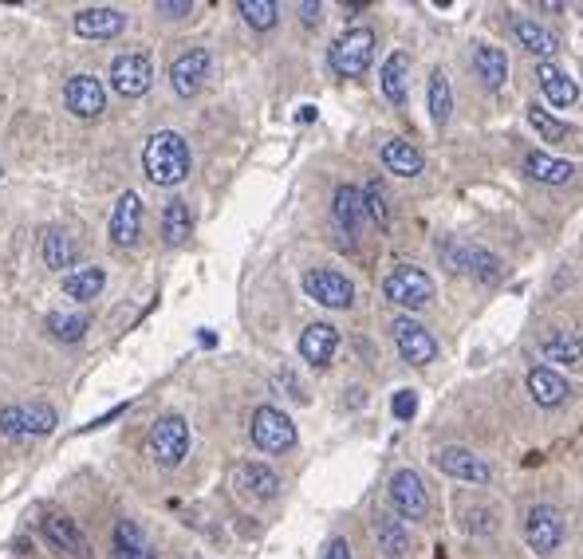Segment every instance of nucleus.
Segmentation results:
<instances>
[{
	"label": "nucleus",
	"mask_w": 583,
	"mask_h": 559,
	"mask_svg": "<svg viewBox=\"0 0 583 559\" xmlns=\"http://www.w3.org/2000/svg\"><path fill=\"white\" fill-rule=\"evenodd\" d=\"M379 158H383V166H387L394 178H418V174L426 170L422 150H418V146H410L406 138H390V142H383Z\"/></svg>",
	"instance_id": "nucleus-20"
},
{
	"label": "nucleus",
	"mask_w": 583,
	"mask_h": 559,
	"mask_svg": "<svg viewBox=\"0 0 583 559\" xmlns=\"http://www.w3.org/2000/svg\"><path fill=\"white\" fill-rule=\"evenodd\" d=\"M150 83H154V63H150V56L127 52V56H119V60L111 63V87H115L123 99L146 95Z\"/></svg>",
	"instance_id": "nucleus-12"
},
{
	"label": "nucleus",
	"mask_w": 583,
	"mask_h": 559,
	"mask_svg": "<svg viewBox=\"0 0 583 559\" xmlns=\"http://www.w3.org/2000/svg\"><path fill=\"white\" fill-rule=\"evenodd\" d=\"M253 441L264 453H288L296 445V426H292V418L284 410L260 406L257 414H253Z\"/></svg>",
	"instance_id": "nucleus-9"
},
{
	"label": "nucleus",
	"mask_w": 583,
	"mask_h": 559,
	"mask_svg": "<svg viewBox=\"0 0 583 559\" xmlns=\"http://www.w3.org/2000/svg\"><path fill=\"white\" fill-rule=\"evenodd\" d=\"M438 256H442V264L457 272V276H473L477 284H497L501 276H505V268H501V260L493 256L489 249H481V245H469V241H457V237H446L442 245H438Z\"/></svg>",
	"instance_id": "nucleus-2"
},
{
	"label": "nucleus",
	"mask_w": 583,
	"mask_h": 559,
	"mask_svg": "<svg viewBox=\"0 0 583 559\" xmlns=\"http://www.w3.org/2000/svg\"><path fill=\"white\" fill-rule=\"evenodd\" d=\"M528 394L540 402V406H564L568 402V394H572V386H568V378L564 374H556L552 367H536V371L528 374Z\"/></svg>",
	"instance_id": "nucleus-24"
},
{
	"label": "nucleus",
	"mask_w": 583,
	"mask_h": 559,
	"mask_svg": "<svg viewBox=\"0 0 583 559\" xmlns=\"http://www.w3.org/2000/svg\"><path fill=\"white\" fill-rule=\"evenodd\" d=\"M375 540H379V552L387 559L410 556V532H406L402 520H394V516H379V520H375Z\"/></svg>",
	"instance_id": "nucleus-30"
},
{
	"label": "nucleus",
	"mask_w": 583,
	"mask_h": 559,
	"mask_svg": "<svg viewBox=\"0 0 583 559\" xmlns=\"http://www.w3.org/2000/svg\"><path fill=\"white\" fill-rule=\"evenodd\" d=\"M410 75V56L406 52H394V56H387V63H383V95H387L394 107H406V79Z\"/></svg>",
	"instance_id": "nucleus-31"
},
{
	"label": "nucleus",
	"mask_w": 583,
	"mask_h": 559,
	"mask_svg": "<svg viewBox=\"0 0 583 559\" xmlns=\"http://www.w3.org/2000/svg\"><path fill=\"white\" fill-rule=\"evenodd\" d=\"M115 556L119 559H150V544L134 520H119L115 528Z\"/></svg>",
	"instance_id": "nucleus-35"
},
{
	"label": "nucleus",
	"mask_w": 583,
	"mask_h": 559,
	"mask_svg": "<svg viewBox=\"0 0 583 559\" xmlns=\"http://www.w3.org/2000/svg\"><path fill=\"white\" fill-rule=\"evenodd\" d=\"M146 449H150V457H154L162 469L182 465V461H186V453H190V426H186V418H178V414L158 418V422L150 426Z\"/></svg>",
	"instance_id": "nucleus-4"
},
{
	"label": "nucleus",
	"mask_w": 583,
	"mask_h": 559,
	"mask_svg": "<svg viewBox=\"0 0 583 559\" xmlns=\"http://www.w3.org/2000/svg\"><path fill=\"white\" fill-rule=\"evenodd\" d=\"M205 75H209V52L205 48H190V52H182L178 60L170 63V87L182 99H194L197 91L205 87Z\"/></svg>",
	"instance_id": "nucleus-15"
},
{
	"label": "nucleus",
	"mask_w": 583,
	"mask_h": 559,
	"mask_svg": "<svg viewBox=\"0 0 583 559\" xmlns=\"http://www.w3.org/2000/svg\"><path fill=\"white\" fill-rule=\"evenodd\" d=\"M304 292L320 304V308H351L355 304V284L343 276V272H335V268H308L304 272Z\"/></svg>",
	"instance_id": "nucleus-8"
},
{
	"label": "nucleus",
	"mask_w": 583,
	"mask_h": 559,
	"mask_svg": "<svg viewBox=\"0 0 583 559\" xmlns=\"http://www.w3.org/2000/svg\"><path fill=\"white\" fill-rule=\"evenodd\" d=\"M394 347H398V355L410 363V367H426V363H434L438 359V339L422 327V323H414V319H394Z\"/></svg>",
	"instance_id": "nucleus-11"
},
{
	"label": "nucleus",
	"mask_w": 583,
	"mask_h": 559,
	"mask_svg": "<svg viewBox=\"0 0 583 559\" xmlns=\"http://www.w3.org/2000/svg\"><path fill=\"white\" fill-rule=\"evenodd\" d=\"M513 36L520 40V48H528L532 56H556V48H560L556 32L540 28L536 20H520V16H513Z\"/></svg>",
	"instance_id": "nucleus-29"
},
{
	"label": "nucleus",
	"mask_w": 583,
	"mask_h": 559,
	"mask_svg": "<svg viewBox=\"0 0 583 559\" xmlns=\"http://www.w3.org/2000/svg\"><path fill=\"white\" fill-rule=\"evenodd\" d=\"M473 71H477V79H481L489 91H497V87L509 79V60H505V52H501L497 44H477V48H473Z\"/></svg>",
	"instance_id": "nucleus-26"
},
{
	"label": "nucleus",
	"mask_w": 583,
	"mask_h": 559,
	"mask_svg": "<svg viewBox=\"0 0 583 559\" xmlns=\"http://www.w3.org/2000/svg\"><path fill=\"white\" fill-rule=\"evenodd\" d=\"M56 410L48 402H24V406H4L0 410V434L12 437V441H24V437H44L56 430Z\"/></svg>",
	"instance_id": "nucleus-6"
},
{
	"label": "nucleus",
	"mask_w": 583,
	"mask_h": 559,
	"mask_svg": "<svg viewBox=\"0 0 583 559\" xmlns=\"http://www.w3.org/2000/svg\"><path fill=\"white\" fill-rule=\"evenodd\" d=\"M331 217L343 233H359L363 229V217H367V201H363V189L355 186H339L331 197Z\"/></svg>",
	"instance_id": "nucleus-23"
},
{
	"label": "nucleus",
	"mask_w": 583,
	"mask_h": 559,
	"mask_svg": "<svg viewBox=\"0 0 583 559\" xmlns=\"http://www.w3.org/2000/svg\"><path fill=\"white\" fill-rule=\"evenodd\" d=\"M528 123L540 130V138H544V142H564V138H572V126L560 123V119H552L540 103H532V107H528Z\"/></svg>",
	"instance_id": "nucleus-38"
},
{
	"label": "nucleus",
	"mask_w": 583,
	"mask_h": 559,
	"mask_svg": "<svg viewBox=\"0 0 583 559\" xmlns=\"http://www.w3.org/2000/svg\"><path fill=\"white\" fill-rule=\"evenodd\" d=\"M320 559H351V548H347V540H331Z\"/></svg>",
	"instance_id": "nucleus-43"
},
{
	"label": "nucleus",
	"mask_w": 583,
	"mask_h": 559,
	"mask_svg": "<svg viewBox=\"0 0 583 559\" xmlns=\"http://www.w3.org/2000/svg\"><path fill=\"white\" fill-rule=\"evenodd\" d=\"M536 79H540V91H544V99L552 107H572L580 99V83L568 71H560L556 63H540L536 67Z\"/></svg>",
	"instance_id": "nucleus-21"
},
{
	"label": "nucleus",
	"mask_w": 583,
	"mask_h": 559,
	"mask_svg": "<svg viewBox=\"0 0 583 559\" xmlns=\"http://www.w3.org/2000/svg\"><path fill=\"white\" fill-rule=\"evenodd\" d=\"M363 201H367V217L379 225V233H390V205H387V193L379 182H367L363 186Z\"/></svg>",
	"instance_id": "nucleus-39"
},
{
	"label": "nucleus",
	"mask_w": 583,
	"mask_h": 559,
	"mask_svg": "<svg viewBox=\"0 0 583 559\" xmlns=\"http://www.w3.org/2000/svg\"><path fill=\"white\" fill-rule=\"evenodd\" d=\"M540 351L552 359V363H564V367H583V339L576 331H552L544 335Z\"/></svg>",
	"instance_id": "nucleus-28"
},
{
	"label": "nucleus",
	"mask_w": 583,
	"mask_h": 559,
	"mask_svg": "<svg viewBox=\"0 0 583 559\" xmlns=\"http://www.w3.org/2000/svg\"><path fill=\"white\" fill-rule=\"evenodd\" d=\"M300 12H304V20H308V24H316V20H320V4H312V0H308V4H300Z\"/></svg>",
	"instance_id": "nucleus-44"
},
{
	"label": "nucleus",
	"mask_w": 583,
	"mask_h": 559,
	"mask_svg": "<svg viewBox=\"0 0 583 559\" xmlns=\"http://www.w3.org/2000/svg\"><path fill=\"white\" fill-rule=\"evenodd\" d=\"M383 292H387L390 304L414 311L426 308L434 300V280L422 268H414V264H394L387 272V280H383Z\"/></svg>",
	"instance_id": "nucleus-5"
},
{
	"label": "nucleus",
	"mask_w": 583,
	"mask_h": 559,
	"mask_svg": "<svg viewBox=\"0 0 583 559\" xmlns=\"http://www.w3.org/2000/svg\"><path fill=\"white\" fill-rule=\"evenodd\" d=\"M564 536H568V520H564L560 508H552V504H536V508H528L524 540H528V548H532L536 556H552V552L564 544Z\"/></svg>",
	"instance_id": "nucleus-7"
},
{
	"label": "nucleus",
	"mask_w": 583,
	"mask_h": 559,
	"mask_svg": "<svg viewBox=\"0 0 583 559\" xmlns=\"http://www.w3.org/2000/svg\"><path fill=\"white\" fill-rule=\"evenodd\" d=\"M87 315H64V311H52L48 315V331L60 339V343H79L87 335Z\"/></svg>",
	"instance_id": "nucleus-36"
},
{
	"label": "nucleus",
	"mask_w": 583,
	"mask_h": 559,
	"mask_svg": "<svg viewBox=\"0 0 583 559\" xmlns=\"http://www.w3.org/2000/svg\"><path fill=\"white\" fill-rule=\"evenodd\" d=\"M233 485L241 489V493H249V497L257 500H268L280 493V477L268 469V465H257V461H249V465H241L237 473H233Z\"/></svg>",
	"instance_id": "nucleus-25"
},
{
	"label": "nucleus",
	"mask_w": 583,
	"mask_h": 559,
	"mask_svg": "<svg viewBox=\"0 0 583 559\" xmlns=\"http://www.w3.org/2000/svg\"><path fill=\"white\" fill-rule=\"evenodd\" d=\"M465 528L469 532H493V512H485V508H465Z\"/></svg>",
	"instance_id": "nucleus-41"
},
{
	"label": "nucleus",
	"mask_w": 583,
	"mask_h": 559,
	"mask_svg": "<svg viewBox=\"0 0 583 559\" xmlns=\"http://www.w3.org/2000/svg\"><path fill=\"white\" fill-rule=\"evenodd\" d=\"M190 233H194L190 205L186 201H170L162 209V237H166V245H182V241H190Z\"/></svg>",
	"instance_id": "nucleus-33"
},
{
	"label": "nucleus",
	"mask_w": 583,
	"mask_h": 559,
	"mask_svg": "<svg viewBox=\"0 0 583 559\" xmlns=\"http://www.w3.org/2000/svg\"><path fill=\"white\" fill-rule=\"evenodd\" d=\"M426 107H430V119H434V126H446V123H450V115H454V95H450V79H446V71H442V67H438V71L430 75Z\"/></svg>",
	"instance_id": "nucleus-34"
},
{
	"label": "nucleus",
	"mask_w": 583,
	"mask_h": 559,
	"mask_svg": "<svg viewBox=\"0 0 583 559\" xmlns=\"http://www.w3.org/2000/svg\"><path fill=\"white\" fill-rule=\"evenodd\" d=\"M138 233H142V197L127 189V193L119 197L115 213H111V241H115L119 249H130V245L138 241Z\"/></svg>",
	"instance_id": "nucleus-17"
},
{
	"label": "nucleus",
	"mask_w": 583,
	"mask_h": 559,
	"mask_svg": "<svg viewBox=\"0 0 583 559\" xmlns=\"http://www.w3.org/2000/svg\"><path fill=\"white\" fill-rule=\"evenodd\" d=\"M390 414H394L398 422H410V418L418 414V394H414V390H398V394L390 398Z\"/></svg>",
	"instance_id": "nucleus-40"
},
{
	"label": "nucleus",
	"mask_w": 583,
	"mask_h": 559,
	"mask_svg": "<svg viewBox=\"0 0 583 559\" xmlns=\"http://www.w3.org/2000/svg\"><path fill=\"white\" fill-rule=\"evenodd\" d=\"M335 351H339V331H335L331 323H312V327H304V335H300V355H304V363L327 367V363L335 359Z\"/></svg>",
	"instance_id": "nucleus-18"
},
{
	"label": "nucleus",
	"mask_w": 583,
	"mask_h": 559,
	"mask_svg": "<svg viewBox=\"0 0 583 559\" xmlns=\"http://www.w3.org/2000/svg\"><path fill=\"white\" fill-rule=\"evenodd\" d=\"M524 174H528L532 182H540V186H568L572 174H576V166H572L568 158H552V154L532 150V154L524 158Z\"/></svg>",
	"instance_id": "nucleus-22"
},
{
	"label": "nucleus",
	"mask_w": 583,
	"mask_h": 559,
	"mask_svg": "<svg viewBox=\"0 0 583 559\" xmlns=\"http://www.w3.org/2000/svg\"><path fill=\"white\" fill-rule=\"evenodd\" d=\"M375 60V32L371 28H347L335 44H331V71L339 75V79H363L367 75V67Z\"/></svg>",
	"instance_id": "nucleus-3"
},
{
	"label": "nucleus",
	"mask_w": 583,
	"mask_h": 559,
	"mask_svg": "<svg viewBox=\"0 0 583 559\" xmlns=\"http://www.w3.org/2000/svg\"><path fill=\"white\" fill-rule=\"evenodd\" d=\"M434 465H438L446 477H454V481H469V485H489V481H493L489 461H485V457H477L473 449H461V445L442 449V453L434 457Z\"/></svg>",
	"instance_id": "nucleus-13"
},
{
	"label": "nucleus",
	"mask_w": 583,
	"mask_h": 559,
	"mask_svg": "<svg viewBox=\"0 0 583 559\" xmlns=\"http://www.w3.org/2000/svg\"><path fill=\"white\" fill-rule=\"evenodd\" d=\"M142 170L154 186H178L190 178V146L178 130H158L142 150Z\"/></svg>",
	"instance_id": "nucleus-1"
},
{
	"label": "nucleus",
	"mask_w": 583,
	"mask_h": 559,
	"mask_svg": "<svg viewBox=\"0 0 583 559\" xmlns=\"http://www.w3.org/2000/svg\"><path fill=\"white\" fill-rule=\"evenodd\" d=\"M390 504L402 520H426L430 516V497H426V485L414 469H398L390 477Z\"/></svg>",
	"instance_id": "nucleus-10"
},
{
	"label": "nucleus",
	"mask_w": 583,
	"mask_h": 559,
	"mask_svg": "<svg viewBox=\"0 0 583 559\" xmlns=\"http://www.w3.org/2000/svg\"><path fill=\"white\" fill-rule=\"evenodd\" d=\"M127 28V16L119 8H83L75 16V32L87 36V40H111Z\"/></svg>",
	"instance_id": "nucleus-19"
},
{
	"label": "nucleus",
	"mask_w": 583,
	"mask_h": 559,
	"mask_svg": "<svg viewBox=\"0 0 583 559\" xmlns=\"http://www.w3.org/2000/svg\"><path fill=\"white\" fill-rule=\"evenodd\" d=\"M44 536H48V544H52L56 552H64V556L91 559V544H87V536L79 532V524H75L71 516H60V512L44 516Z\"/></svg>",
	"instance_id": "nucleus-16"
},
{
	"label": "nucleus",
	"mask_w": 583,
	"mask_h": 559,
	"mask_svg": "<svg viewBox=\"0 0 583 559\" xmlns=\"http://www.w3.org/2000/svg\"><path fill=\"white\" fill-rule=\"evenodd\" d=\"M40 256H44V264H48V268L64 272V268H71V264H75L79 249H75V241L67 237L64 229H44V241H40Z\"/></svg>",
	"instance_id": "nucleus-32"
},
{
	"label": "nucleus",
	"mask_w": 583,
	"mask_h": 559,
	"mask_svg": "<svg viewBox=\"0 0 583 559\" xmlns=\"http://www.w3.org/2000/svg\"><path fill=\"white\" fill-rule=\"evenodd\" d=\"M154 8H158L162 16H190V12H194V4H190V0H158Z\"/></svg>",
	"instance_id": "nucleus-42"
},
{
	"label": "nucleus",
	"mask_w": 583,
	"mask_h": 559,
	"mask_svg": "<svg viewBox=\"0 0 583 559\" xmlns=\"http://www.w3.org/2000/svg\"><path fill=\"white\" fill-rule=\"evenodd\" d=\"M237 12H241V16L249 20V28H257V32H268V28L276 24V16H280L276 0H241Z\"/></svg>",
	"instance_id": "nucleus-37"
},
{
	"label": "nucleus",
	"mask_w": 583,
	"mask_h": 559,
	"mask_svg": "<svg viewBox=\"0 0 583 559\" xmlns=\"http://www.w3.org/2000/svg\"><path fill=\"white\" fill-rule=\"evenodd\" d=\"M103 284H107V272L103 268H71L64 276V296L67 300H79V304H87V300H95L99 292H103Z\"/></svg>",
	"instance_id": "nucleus-27"
},
{
	"label": "nucleus",
	"mask_w": 583,
	"mask_h": 559,
	"mask_svg": "<svg viewBox=\"0 0 583 559\" xmlns=\"http://www.w3.org/2000/svg\"><path fill=\"white\" fill-rule=\"evenodd\" d=\"M64 103L75 119H99L107 107V91L95 75H71L64 87Z\"/></svg>",
	"instance_id": "nucleus-14"
}]
</instances>
